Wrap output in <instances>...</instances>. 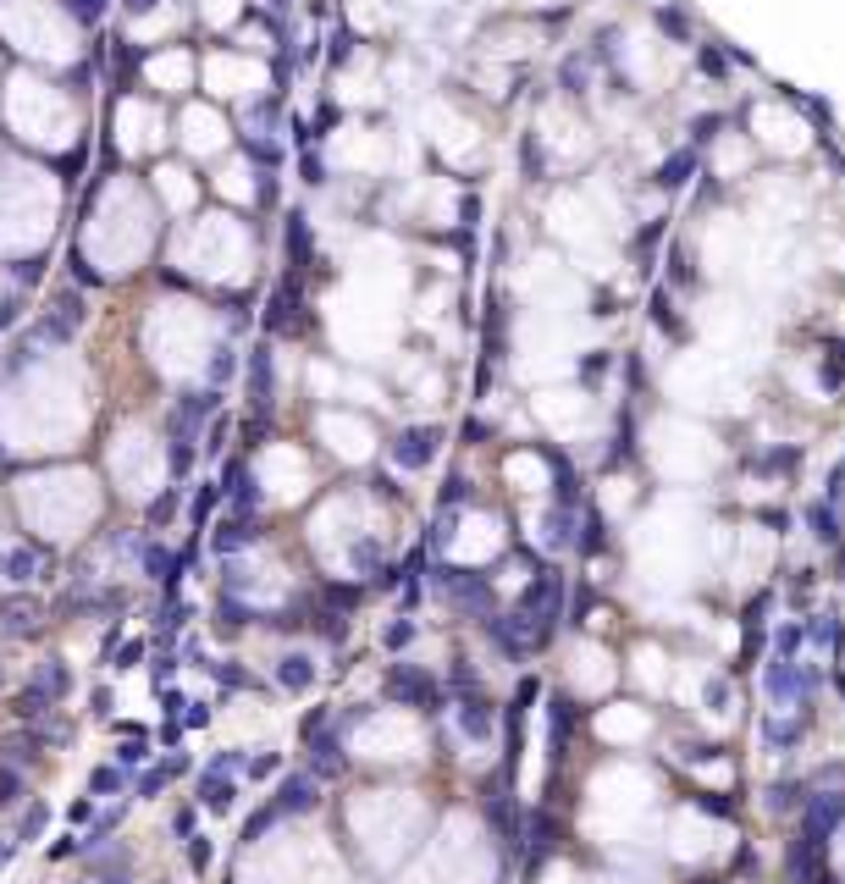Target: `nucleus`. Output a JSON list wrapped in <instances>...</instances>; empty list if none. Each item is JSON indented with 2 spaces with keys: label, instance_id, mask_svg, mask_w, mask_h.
Returning a JSON list of instances; mask_svg holds the SVG:
<instances>
[{
  "label": "nucleus",
  "instance_id": "7",
  "mask_svg": "<svg viewBox=\"0 0 845 884\" xmlns=\"http://www.w3.org/2000/svg\"><path fill=\"white\" fill-rule=\"evenodd\" d=\"M272 807H277L282 818H304V813H315V807H321V779H315L309 768L287 774V779L277 785V796H272Z\"/></svg>",
  "mask_w": 845,
  "mask_h": 884
},
{
  "label": "nucleus",
  "instance_id": "26",
  "mask_svg": "<svg viewBox=\"0 0 845 884\" xmlns=\"http://www.w3.org/2000/svg\"><path fill=\"white\" fill-rule=\"evenodd\" d=\"M249 619H255V613L244 608V597H227V591H222V602H216V630H222V636H238V630H249Z\"/></svg>",
  "mask_w": 845,
  "mask_h": 884
},
{
  "label": "nucleus",
  "instance_id": "48",
  "mask_svg": "<svg viewBox=\"0 0 845 884\" xmlns=\"http://www.w3.org/2000/svg\"><path fill=\"white\" fill-rule=\"evenodd\" d=\"M67 11H72L78 22H100V11H106V0H67Z\"/></svg>",
  "mask_w": 845,
  "mask_h": 884
},
{
  "label": "nucleus",
  "instance_id": "39",
  "mask_svg": "<svg viewBox=\"0 0 845 884\" xmlns=\"http://www.w3.org/2000/svg\"><path fill=\"white\" fill-rule=\"evenodd\" d=\"M227 438H233V421L216 410V415H210V442H205V453H210V459H216V453H227Z\"/></svg>",
  "mask_w": 845,
  "mask_h": 884
},
{
  "label": "nucleus",
  "instance_id": "41",
  "mask_svg": "<svg viewBox=\"0 0 845 884\" xmlns=\"http://www.w3.org/2000/svg\"><path fill=\"white\" fill-rule=\"evenodd\" d=\"M194 824H199V802H188V807L171 813V835H177V841H194Z\"/></svg>",
  "mask_w": 845,
  "mask_h": 884
},
{
  "label": "nucleus",
  "instance_id": "4",
  "mask_svg": "<svg viewBox=\"0 0 845 884\" xmlns=\"http://www.w3.org/2000/svg\"><path fill=\"white\" fill-rule=\"evenodd\" d=\"M222 410V393L216 387H199V393H183L177 404H171V421H166V442H194L199 438V426L210 421Z\"/></svg>",
  "mask_w": 845,
  "mask_h": 884
},
{
  "label": "nucleus",
  "instance_id": "10",
  "mask_svg": "<svg viewBox=\"0 0 845 884\" xmlns=\"http://www.w3.org/2000/svg\"><path fill=\"white\" fill-rule=\"evenodd\" d=\"M255 542H261L255 514H222V520L210 526V553H216V559H233V553H244V548H255Z\"/></svg>",
  "mask_w": 845,
  "mask_h": 884
},
{
  "label": "nucleus",
  "instance_id": "15",
  "mask_svg": "<svg viewBox=\"0 0 845 884\" xmlns=\"http://www.w3.org/2000/svg\"><path fill=\"white\" fill-rule=\"evenodd\" d=\"M39 757H45V736L33 730V725H22L17 736H6L0 740V763H11V768H39Z\"/></svg>",
  "mask_w": 845,
  "mask_h": 884
},
{
  "label": "nucleus",
  "instance_id": "17",
  "mask_svg": "<svg viewBox=\"0 0 845 884\" xmlns=\"http://www.w3.org/2000/svg\"><path fill=\"white\" fill-rule=\"evenodd\" d=\"M272 680H277L282 691H309L315 686V658L309 652H282L277 664H272Z\"/></svg>",
  "mask_w": 845,
  "mask_h": 884
},
{
  "label": "nucleus",
  "instance_id": "45",
  "mask_svg": "<svg viewBox=\"0 0 845 884\" xmlns=\"http://www.w3.org/2000/svg\"><path fill=\"white\" fill-rule=\"evenodd\" d=\"M89 708H95V719H111V708H117V691H111V686H95V691H89Z\"/></svg>",
  "mask_w": 845,
  "mask_h": 884
},
{
  "label": "nucleus",
  "instance_id": "56",
  "mask_svg": "<svg viewBox=\"0 0 845 884\" xmlns=\"http://www.w3.org/2000/svg\"><path fill=\"white\" fill-rule=\"evenodd\" d=\"M0 680H6V664H0Z\"/></svg>",
  "mask_w": 845,
  "mask_h": 884
},
{
  "label": "nucleus",
  "instance_id": "11",
  "mask_svg": "<svg viewBox=\"0 0 845 884\" xmlns=\"http://www.w3.org/2000/svg\"><path fill=\"white\" fill-rule=\"evenodd\" d=\"M453 725H459V736H464V740L487 746L492 730H498V714H492V703H487L481 691H470V697H459V703H453Z\"/></svg>",
  "mask_w": 845,
  "mask_h": 884
},
{
  "label": "nucleus",
  "instance_id": "3",
  "mask_svg": "<svg viewBox=\"0 0 845 884\" xmlns=\"http://www.w3.org/2000/svg\"><path fill=\"white\" fill-rule=\"evenodd\" d=\"M382 691H387L393 703H404V708H421V714H436V703H442L436 680L425 675L421 664H393L387 680H382Z\"/></svg>",
  "mask_w": 845,
  "mask_h": 884
},
{
  "label": "nucleus",
  "instance_id": "42",
  "mask_svg": "<svg viewBox=\"0 0 845 884\" xmlns=\"http://www.w3.org/2000/svg\"><path fill=\"white\" fill-rule=\"evenodd\" d=\"M459 503H470V481H464V475H448V487H442V509H459Z\"/></svg>",
  "mask_w": 845,
  "mask_h": 884
},
{
  "label": "nucleus",
  "instance_id": "44",
  "mask_svg": "<svg viewBox=\"0 0 845 884\" xmlns=\"http://www.w3.org/2000/svg\"><path fill=\"white\" fill-rule=\"evenodd\" d=\"M210 719H216V708H210V703H188V708H183V730H205Z\"/></svg>",
  "mask_w": 845,
  "mask_h": 884
},
{
  "label": "nucleus",
  "instance_id": "24",
  "mask_svg": "<svg viewBox=\"0 0 845 884\" xmlns=\"http://www.w3.org/2000/svg\"><path fill=\"white\" fill-rule=\"evenodd\" d=\"M171 564H177V553H166L160 542H139V570H144V581H171Z\"/></svg>",
  "mask_w": 845,
  "mask_h": 884
},
{
  "label": "nucleus",
  "instance_id": "13",
  "mask_svg": "<svg viewBox=\"0 0 845 884\" xmlns=\"http://www.w3.org/2000/svg\"><path fill=\"white\" fill-rule=\"evenodd\" d=\"M39 576H45V553H39V548L17 542V548L0 553V581H6V587H28V581H39Z\"/></svg>",
  "mask_w": 845,
  "mask_h": 884
},
{
  "label": "nucleus",
  "instance_id": "6",
  "mask_svg": "<svg viewBox=\"0 0 845 884\" xmlns=\"http://www.w3.org/2000/svg\"><path fill=\"white\" fill-rule=\"evenodd\" d=\"M442 453V426H404L393 438V464L399 470H425Z\"/></svg>",
  "mask_w": 845,
  "mask_h": 884
},
{
  "label": "nucleus",
  "instance_id": "23",
  "mask_svg": "<svg viewBox=\"0 0 845 884\" xmlns=\"http://www.w3.org/2000/svg\"><path fill=\"white\" fill-rule=\"evenodd\" d=\"M348 564H354L365 581H376V576L387 570V553H382V542H376V537H365V542H354V548H348Z\"/></svg>",
  "mask_w": 845,
  "mask_h": 884
},
{
  "label": "nucleus",
  "instance_id": "49",
  "mask_svg": "<svg viewBox=\"0 0 845 884\" xmlns=\"http://www.w3.org/2000/svg\"><path fill=\"white\" fill-rule=\"evenodd\" d=\"M78 852H83V841H78V835H67V841H56V846H50V863H67V857H78Z\"/></svg>",
  "mask_w": 845,
  "mask_h": 884
},
{
  "label": "nucleus",
  "instance_id": "25",
  "mask_svg": "<svg viewBox=\"0 0 845 884\" xmlns=\"http://www.w3.org/2000/svg\"><path fill=\"white\" fill-rule=\"evenodd\" d=\"M216 503H222V481H199V492H194V503H188V526L205 531L210 514H216Z\"/></svg>",
  "mask_w": 845,
  "mask_h": 884
},
{
  "label": "nucleus",
  "instance_id": "33",
  "mask_svg": "<svg viewBox=\"0 0 845 884\" xmlns=\"http://www.w3.org/2000/svg\"><path fill=\"white\" fill-rule=\"evenodd\" d=\"M205 669L216 675V686H222V691H249V686H255L244 664H205Z\"/></svg>",
  "mask_w": 845,
  "mask_h": 884
},
{
  "label": "nucleus",
  "instance_id": "55",
  "mask_svg": "<svg viewBox=\"0 0 845 884\" xmlns=\"http://www.w3.org/2000/svg\"><path fill=\"white\" fill-rule=\"evenodd\" d=\"M128 6H134V11H149V6H155V0H128Z\"/></svg>",
  "mask_w": 845,
  "mask_h": 884
},
{
  "label": "nucleus",
  "instance_id": "30",
  "mask_svg": "<svg viewBox=\"0 0 845 884\" xmlns=\"http://www.w3.org/2000/svg\"><path fill=\"white\" fill-rule=\"evenodd\" d=\"M569 730H574V703H569V697H553V763H559L563 746H569Z\"/></svg>",
  "mask_w": 845,
  "mask_h": 884
},
{
  "label": "nucleus",
  "instance_id": "16",
  "mask_svg": "<svg viewBox=\"0 0 845 884\" xmlns=\"http://www.w3.org/2000/svg\"><path fill=\"white\" fill-rule=\"evenodd\" d=\"M28 680H33V686H39V691H45V697H50L56 708H61V703L72 697V669H67V658H39Z\"/></svg>",
  "mask_w": 845,
  "mask_h": 884
},
{
  "label": "nucleus",
  "instance_id": "27",
  "mask_svg": "<svg viewBox=\"0 0 845 884\" xmlns=\"http://www.w3.org/2000/svg\"><path fill=\"white\" fill-rule=\"evenodd\" d=\"M233 371H238V348L233 343H216V354H210V371H205V387H227L233 382Z\"/></svg>",
  "mask_w": 845,
  "mask_h": 884
},
{
  "label": "nucleus",
  "instance_id": "14",
  "mask_svg": "<svg viewBox=\"0 0 845 884\" xmlns=\"http://www.w3.org/2000/svg\"><path fill=\"white\" fill-rule=\"evenodd\" d=\"M194 796H199V813H216V818H222V813L238 807V774H210V768H205Z\"/></svg>",
  "mask_w": 845,
  "mask_h": 884
},
{
  "label": "nucleus",
  "instance_id": "43",
  "mask_svg": "<svg viewBox=\"0 0 845 884\" xmlns=\"http://www.w3.org/2000/svg\"><path fill=\"white\" fill-rule=\"evenodd\" d=\"M171 669H177V652H171V647H160V652H155V664H149V680H155V686H166V680H171Z\"/></svg>",
  "mask_w": 845,
  "mask_h": 884
},
{
  "label": "nucleus",
  "instance_id": "38",
  "mask_svg": "<svg viewBox=\"0 0 845 884\" xmlns=\"http://www.w3.org/2000/svg\"><path fill=\"white\" fill-rule=\"evenodd\" d=\"M277 818H282V813L272 807V802H266V807H261V813H255V818L244 824V846H255V841H261V835H266V829H272Z\"/></svg>",
  "mask_w": 845,
  "mask_h": 884
},
{
  "label": "nucleus",
  "instance_id": "52",
  "mask_svg": "<svg viewBox=\"0 0 845 884\" xmlns=\"http://www.w3.org/2000/svg\"><path fill=\"white\" fill-rule=\"evenodd\" d=\"M67 818H72V824H89V818H95V802H89V796H78V802L67 807Z\"/></svg>",
  "mask_w": 845,
  "mask_h": 884
},
{
  "label": "nucleus",
  "instance_id": "46",
  "mask_svg": "<svg viewBox=\"0 0 845 884\" xmlns=\"http://www.w3.org/2000/svg\"><path fill=\"white\" fill-rule=\"evenodd\" d=\"M188 868H194V874H205V868H210V841H205V835H194V841H188Z\"/></svg>",
  "mask_w": 845,
  "mask_h": 884
},
{
  "label": "nucleus",
  "instance_id": "8",
  "mask_svg": "<svg viewBox=\"0 0 845 884\" xmlns=\"http://www.w3.org/2000/svg\"><path fill=\"white\" fill-rule=\"evenodd\" d=\"M249 404H255V415H272V404H277V360H272V343H255V348H249Z\"/></svg>",
  "mask_w": 845,
  "mask_h": 884
},
{
  "label": "nucleus",
  "instance_id": "34",
  "mask_svg": "<svg viewBox=\"0 0 845 884\" xmlns=\"http://www.w3.org/2000/svg\"><path fill=\"white\" fill-rule=\"evenodd\" d=\"M144 658H149V641H117V652H111V669H122V675H128V669H139Z\"/></svg>",
  "mask_w": 845,
  "mask_h": 884
},
{
  "label": "nucleus",
  "instance_id": "40",
  "mask_svg": "<svg viewBox=\"0 0 845 884\" xmlns=\"http://www.w3.org/2000/svg\"><path fill=\"white\" fill-rule=\"evenodd\" d=\"M244 763H249V752H238V746H233V752H216L205 768H210V774H244Z\"/></svg>",
  "mask_w": 845,
  "mask_h": 884
},
{
  "label": "nucleus",
  "instance_id": "29",
  "mask_svg": "<svg viewBox=\"0 0 845 884\" xmlns=\"http://www.w3.org/2000/svg\"><path fill=\"white\" fill-rule=\"evenodd\" d=\"M45 824H50V807H45V802H28V807H22V818H17V846L39 841V835H45Z\"/></svg>",
  "mask_w": 845,
  "mask_h": 884
},
{
  "label": "nucleus",
  "instance_id": "1",
  "mask_svg": "<svg viewBox=\"0 0 845 884\" xmlns=\"http://www.w3.org/2000/svg\"><path fill=\"white\" fill-rule=\"evenodd\" d=\"M45 619H50V608H45L39 591H28V587L0 591V636L6 641H33L45 630Z\"/></svg>",
  "mask_w": 845,
  "mask_h": 884
},
{
  "label": "nucleus",
  "instance_id": "47",
  "mask_svg": "<svg viewBox=\"0 0 845 884\" xmlns=\"http://www.w3.org/2000/svg\"><path fill=\"white\" fill-rule=\"evenodd\" d=\"M796 807V785H774L768 790V813H790Z\"/></svg>",
  "mask_w": 845,
  "mask_h": 884
},
{
  "label": "nucleus",
  "instance_id": "21",
  "mask_svg": "<svg viewBox=\"0 0 845 884\" xmlns=\"http://www.w3.org/2000/svg\"><path fill=\"white\" fill-rule=\"evenodd\" d=\"M807 520H813V537H818L824 548H841V537H845V520H841V509H835L829 498H818Z\"/></svg>",
  "mask_w": 845,
  "mask_h": 884
},
{
  "label": "nucleus",
  "instance_id": "22",
  "mask_svg": "<svg viewBox=\"0 0 845 884\" xmlns=\"http://www.w3.org/2000/svg\"><path fill=\"white\" fill-rule=\"evenodd\" d=\"M89 796H95V802H117V796H128V768L100 763V768L89 774Z\"/></svg>",
  "mask_w": 845,
  "mask_h": 884
},
{
  "label": "nucleus",
  "instance_id": "28",
  "mask_svg": "<svg viewBox=\"0 0 845 884\" xmlns=\"http://www.w3.org/2000/svg\"><path fill=\"white\" fill-rule=\"evenodd\" d=\"M177 509H183V487H166V492L144 509V526H149V531H160V526H171V520H177Z\"/></svg>",
  "mask_w": 845,
  "mask_h": 884
},
{
  "label": "nucleus",
  "instance_id": "19",
  "mask_svg": "<svg viewBox=\"0 0 845 884\" xmlns=\"http://www.w3.org/2000/svg\"><path fill=\"white\" fill-rule=\"evenodd\" d=\"M111 763H117V768H128V774H139L144 763H155V736H149V730H128V736L117 740V757H111Z\"/></svg>",
  "mask_w": 845,
  "mask_h": 884
},
{
  "label": "nucleus",
  "instance_id": "20",
  "mask_svg": "<svg viewBox=\"0 0 845 884\" xmlns=\"http://www.w3.org/2000/svg\"><path fill=\"white\" fill-rule=\"evenodd\" d=\"M45 714H56V703H50V697H45L33 680H28V686L11 697V719H17V725H39Z\"/></svg>",
  "mask_w": 845,
  "mask_h": 884
},
{
  "label": "nucleus",
  "instance_id": "37",
  "mask_svg": "<svg viewBox=\"0 0 845 884\" xmlns=\"http://www.w3.org/2000/svg\"><path fill=\"white\" fill-rule=\"evenodd\" d=\"M249 581H255V576H249L244 564H233V559L222 564V591H227V597H244V591H249Z\"/></svg>",
  "mask_w": 845,
  "mask_h": 884
},
{
  "label": "nucleus",
  "instance_id": "12",
  "mask_svg": "<svg viewBox=\"0 0 845 884\" xmlns=\"http://www.w3.org/2000/svg\"><path fill=\"white\" fill-rule=\"evenodd\" d=\"M309 746V774L326 785V779H337L343 768H348V752H343V736H337V725L332 730H321L315 740H304Z\"/></svg>",
  "mask_w": 845,
  "mask_h": 884
},
{
  "label": "nucleus",
  "instance_id": "9",
  "mask_svg": "<svg viewBox=\"0 0 845 884\" xmlns=\"http://www.w3.org/2000/svg\"><path fill=\"white\" fill-rule=\"evenodd\" d=\"M222 503H227V514H255L261 509V481H255V470L244 459H233L222 470Z\"/></svg>",
  "mask_w": 845,
  "mask_h": 884
},
{
  "label": "nucleus",
  "instance_id": "54",
  "mask_svg": "<svg viewBox=\"0 0 845 884\" xmlns=\"http://www.w3.org/2000/svg\"><path fill=\"white\" fill-rule=\"evenodd\" d=\"M17 852H22V846H17V835H6V841H0V868H6V863H17Z\"/></svg>",
  "mask_w": 845,
  "mask_h": 884
},
{
  "label": "nucleus",
  "instance_id": "18",
  "mask_svg": "<svg viewBox=\"0 0 845 884\" xmlns=\"http://www.w3.org/2000/svg\"><path fill=\"white\" fill-rule=\"evenodd\" d=\"M266 326H272V332H298V326H304V315H298V288H293V283H282L277 294H272V310H266Z\"/></svg>",
  "mask_w": 845,
  "mask_h": 884
},
{
  "label": "nucleus",
  "instance_id": "35",
  "mask_svg": "<svg viewBox=\"0 0 845 884\" xmlns=\"http://www.w3.org/2000/svg\"><path fill=\"white\" fill-rule=\"evenodd\" d=\"M22 785H28V774L11 768V763H0V807H17V802H22Z\"/></svg>",
  "mask_w": 845,
  "mask_h": 884
},
{
  "label": "nucleus",
  "instance_id": "57",
  "mask_svg": "<svg viewBox=\"0 0 845 884\" xmlns=\"http://www.w3.org/2000/svg\"><path fill=\"white\" fill-rule=\"evenodd\" d=\"M89 884H106V880H89Z\"/></svg>",
  "mask_w": 845,
  "mask_h": 884
},
{
  "label": "nucleus",
  "instance_id": "50",
  "mask_svg": "<svg viewBox=\"0 0 845 884\" xmlns=\"http://www.w3.org/2000/svg\"><path fill=\"white\" fill-rule=\"evenodd\" d=\"M160 746H166V752H177V746H183V719H166V725H160Z\"/></svg>",
  "mask_w": 845,
  "mask_h": 884
},
{
  "label": "nucleus",
  "instance_id": "5",
  "mask_svg": "<svg viewBox=\"0 0 845 884\" xmlns=\"http://www.w3.org/2000/svg\"><path fill=\"white\" fill-rule=\"evenodd\" d=\"M188 768H194V757H188V752L177 746V752H166L160 763H144L139 774L128 779V796H139V802H155V796H160V790H166L171 779H183Z\"/></svg>",
  "mask_w": 845,
  "mask_h": 884
},
{
  "label": "nucleus",
  "instance_id": "51",
  "mask_svg": "<svg viewBox=\"0 0 845 884\" xmlns=\"http://www.w3.org/2000/svg\"><path fill=\"white\" fill-rule=\"evenodd\" d=\"M160 708H166V719H183L188 697H177V691H160Z\"/></svg>",
  "mask_w": 845,
  "mask_h": 884
},
{
  "label": "nucleus",
  "instance_id": "2",
  "mask_svg": "<svg viewBox=\"0 0 845 884\" xmlns=\"http://www.w3.org/2000/svg\"><path fill=\"white\" fill-rule=\"evenodd\" d=\"M431 587L442 591L453 608L475 613V619H487V613H492V581H487V576H475V570H448V564H436V570H431Z\"/></svg>",
  "mask_w": 845,
  "mask_h": 884
},
{
  "label": "nucleus",
  "instance_id": "31",
  "mask_svg": "<svg viewBox=\"0 0 845 884\" xmlns=\"http://www.w3.org/2000/svg\"><path fill=\"white\" fill-rule=\"evenodd\" d=\"M194 459H199L194 442H166V470H171V481H188V475H194Z\"/></svg>",
  "mask_w": 845,
  "mask_h": 884
},
{
  "label": "nucleus",
  "instance_id": "32",
  "mask_svg": "<svg viewBox=\"0 0 845 884\" xmlns=\"http://www.w3.org/2000/svg\"><path fill=\"white\" fill-rule=\"evenodd\" d=\"M415 636H421V625H415L410 613H399V619H387V630H382V647H387V652H404Z\"/></svg>",
  "mask_w": 845,
  "mask_h": 884
},
{
  "label": "nucleus",
  "instance_id": "53",
  "mask_svg": "<svg viewBox=\"0 0 845 884\" xmlns=\"http://www.w3.org/2000/svg\"><path fill=\"white\" fill-rule=\"evenodd\" d=\"M17 315H22V304H17V298H0V326H17Z\"/></svg>",
  "mask_w": 845,
  "mask_h": 884
},
{
  "label": "nucleus",
  "instance_id": "36",
  "mask_svg": "<svg viewBox=\"0 0 845 884\" xmlns=\"http://www.w3.org/2000/svg\"><path fill=\"white\" fill-rule=\"evenodd\" d=\"M244 774H249V779H272V774H282V752H249Z\"/></svg>",
  "mask_w": 845,
  "mask_h": 884
}]
</instances>
